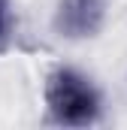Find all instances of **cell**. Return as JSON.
Wrapping results in <instances>:
<instances>
[{
    "label": "cell",
    "instance_id": "3957f363",
    "mask_svg": "<svg viewBox=\"0 0 127 130\" xmlns=\"http://www.w3.org/2000/svg\"><path fill=\"white\" fill-rule=\"evenodd\" d=\"M3 30H6V3L0 0V36H3Z\"/></svg>",
    "mask_w": 127,
    "mask_h": 130
},
{
    "label": "cell",
    "instance_id": "7a4b0ae2",
    "mask_svg": "<svg viewBox=\"0 0 127 130\" xmlns=\"http://www.w3.org/2000/svg\"><path fill=\"white\" fill-rule=\"evenodd\" d=\"M106 0H61L58 27L67 36H91L103 21Z\"/></svg>",
    "mask_w": 127,
    "mask_h": 130
},
{
    "label": "cell",
    "instance_id": "6da1fadb",
    "mask_svg": "<svg viewBox=\"0 0 127 130\" xmlns=\"http://www.w3.org/2000/svg\"><path fill=\"white\" fill-rule=\"evenodd\" d=\"M45 103L49 112L58 124H70V127H85L97 121L100 115V94L97 88L76 70L61 67L49 76L45 85Z\"/></svg>",
    "mask_w": 127,
    "mask_h": 130
}]
</instances>
